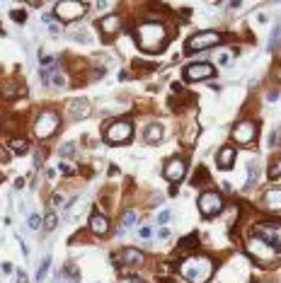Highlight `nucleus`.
Here are the masks:
<instances>
[{
    "label": "nucleus",
    "mask_w": 281,
    "mask_h": 283,
    "mask_svg": "<svg viewBox=\"0 0 281 283\" xmlns=\"http://www.w3.org/2000/svg\"><path fill=\"white\" fill-rule=\"evenodd\" d=\"M63 204V196L61 194H54V206H61Z\"/></svg>",
    "instance_id": "38"
},
{
    "label": "nucleus",
    "mask_w": 281,
    "mask_h": 283,
    "mask_svg": "<svg viewBox=\"0 0 281 283\" xmlns=\"http://www.w3.org/2000/svg\"><path fill=\"white\" fill-rule=\"evenodd\" d=\"M2 271H5V274H10V271H12V264H10V262H5V264H2Z\"/></svg>",
    "instance_id": "39"
},
{
    "label": "nucleus",
    "mask_w": 281,
    "mask_h": 283,
    "mask_svg": "<svg viewBox=\"0 0 281 283\" xmlns=\"http://www.w3.org/2000/svg\"><path fill=\"white\" fill-rule=\"evenodd\" d=\"M29 227H39V215H29Z\"/></svg>",
    "instance_id": "33"
},
{
    "label": "nucleus",
    "mask_w": 281,
    "mask_h": 283,
    "mask_svg": "<svg viewBox=\"0 0 281 283\" xmlns=\"http://www.w3.org/2000/svg\"><path fill=\"white\" fill-rule=\"evenodd\" d=\"M114 259H121L124 266H134V264H140V262H143V254H140L139 249H134V247H126V249H121V254H117Z\"/></svg>",
    "instance_id": "14"
},
{
    "label": "nucleus",
    "mask_w": 281,
    "mask_h": 283,
    "mask_svg": "<svg viewBox=\"0 0 281 283\" xmlns=\"http://www.w3.org/2000/svg\"><path fill=\"white\" fill-rule=\"evenodd\" d=\"M247 170H250V177H247V184H245V187L250 189V187H252V184L257 182V177H260V174H257V172H260V165H257L255 160H250V165H247Z\"/></svg>",
    "instance_id": "20"
},
{
    "label": "nucleus",
    "mask_w": 281,
    "mask_h": 283,
    "mask_svg": "<svg viewBox=\"0 0 281 283\" xmlns=\"http://www.w3.org/2000/svg\"><path fill=\"white\" fill-rule=\"evenodd\" d=\"M56 223H59L56 213H49V215L44 218V230H54V227H56Z\"/></svg>",
    "instance_id": "26"
},
{
    "label": "nucleus",
    "mask_w": 281,
    "mask_h": 283,
    "mask_svg": "<svg viewBox=\"0 0 281 283\" xmlns=\"http://www.w3.org/2000/svg\"><path fill=\"white\" fill-rule=\"evenodd\" d=\"M257 237H262L264 242H269L277 252L281 254V225L274 220H264V223H257Z\"/></svg>",
    "instance_id": "6"
},
{
    "label": "nucleus",
    "mask_w": 281,
    "mask_h": 283,
    "mask_svg": "<svg viewBox=\"0 0 281 283\" xmlns=\"http://www.w3.org/2000/svg\"><path fill=\"white\" fill-rule=\"evenodd\" d=\"M0 160H5V162H7V152H2V150H0Z\"/></svg>",
    "instance_id": "42"
},
{
    "label": "nucleus",
    "mask_w": 281,
    "mask_h": 283,
    "mask_svg": "<svg viewBox=\"0 0 281 283\" xmlns=\"http://www.w3.org/2000/svg\"><path fill=\"white\" fill-rule=\"evenodd\" d=\"M221 44V34L218 32H199L187 41V51H204V49H213Z\"/></svg>",
    "instance_id": "8"
},
{
    "label": "nucleus",
    "mask_w": 281,
    "mask_h": 283,
    "mask_svg": "<svg viewBox=\"0 0 281 283\" xmlns=\"http://www.w3.org/2000/svg\"><path fill=\"white\" fill-rule=\"evenodd\" d=\"M277 99H279V92H274V90H272V92L267 94V102H277Z\"/></svg>",
    "instance_id": "37"
},
{
    "label": "nucleus",
    "mask_w": 281,
    "mask_h": 283,
    "mask_svg": "<svg viewBox=\"0 0 281 283\" xmlns=\"http://www.w3.org/2000/svg\"><path fill=\"white\" fill-rule=\"evenodd\" d=\"M136 44L145 54H158L167 44V32L160 22H140L136 27Z\"/></svg>",
    "instance_id": "1"
},
{
    "label": "nucleus",
    "mask_w": 281,
    "mask_h": 283,
    "mask_svg": "<svg viewBox=\"0 0 281 283\" xmlns=\"http://www.w3.org/2000/svg\"><path fill=\"white\" fill-rule=\"evenodd\" d=\"M87 109H90V104H87V99H73L68 104V114L73 119H80V116H85L87 114Z\"/></svg>",
    "instance_id": "18"
},
{
    "label": "nucleus",
    "mask_w": 281,
    "mask_h": 283,
    "mask_svg": "<svg viewBox=\"0 0 281 283\" xmlns=\"http://www.w3.org/2000/svg\"><path fill=\"white\" fill-rule=\"evenodd\" d=\"M49 266H51V254H46V257L41 259V266H39V271H37V281H44V276H46Z\"/></svg>",
    "instance_id": "22"
},
{
    "label": "nucleus",
    "mask_w": 281,
    "mask_h": 283,
    "mask_svg": "<svg viewBox=\"0 0 281 283\" xmlns=\"http://www.w3.org/2000/svg\"><path fill=\"white\" fill-rule=\"evenodd\" d=\"M75 143H66V145H61V157H73L75 152Z\"/></svg>",
    "instance_id": "27"
},
{
    "label": "nucleus",
    "mask_w": 281,
    "mask_h": 283,
    "mask_svg": "<svg viewBox=\"0 0 281 283\" xmlns=\"http://www.w3.org/2000/svg\"><path fill=\"white\" fill-rule=\"evenodd\" d=\"M194 136H197V126H192V129L187 131V136H184V143H192V141H194Z\"/></svg>",
    "instance_id": "31"
},
{
    "label": "nucleus",
    "mask_w": 281,
    "mask_h": 283,
    "mask_svg": "<svg viewBox=\"0 0 281 283\" xmlns=\"http://www.w3.org/2000/svg\"><path fill=\"white\" fill-rule=\"evenodd\" d=\"M51 80H54V85H59V87H61L63 82H66V80H63V77H61L59 73H54V77H51Z\"/></svg>",
    "instance_id": "35"
},
{
    "label": "nucleus",
    "mask_w": 281,
    "mask_h": 283,
    "mask_svg": "<svg viewBox=\"0 0 281 283\" xmlns=\"http://www.w3.org/2000/svg\"><path fill=\"white\" fill-rule=\"evenodd\" d=\"M197 240H199L197 235H189V237H184V240L180 242V247H182V249H184V247H194V245H197Z\"/></svg>",
    "instance_id": "28"
},
{
    "label": "nucleus",
    "mask_w": 281,
    "mask_h": 283,
    "mask_svg": "<svg viewBox=\"0 0 281 283\" xmlns=\"http://www.w3.org/2000/svg\"><path fill=\"white\" fill-rule=\"evenodd\" d=\"M59 170H61L63 174H73V167H70V165H66V162H61V167H59Z\"/></svg>",
    "instance_id": "34"
},
{
    "label": "nucleus",
    "mask_w": 281,
    "mask_h": 283,
    "mask_svg": "<svg viewBox=\"0 0 281 283\" xmlns=\"http://www.w3.org/2000/svg\"><path fill=\"white\" fill-rule=\"evenodd\" d=\"M12 19H15V22H20V24H22V22H24V19H27V15H24V12H22V10H15V12H12Z\"/></svg>",
    "instance_id": "30"
},
{
    "label": "nucleus",
    "mask_w": 281,
    "mask_h": 283,
    "mask_svg": "<svg viewBox=\"0 0 281 283\" xmlns=\"http://www.w3.org/2000/svg\"><path fill=\"white\" fill-rule=\"evenodd\" d=\"M247 252L257 259V262H262V264H274L277 259H281V254L269 245V242H264L262 237H252L250 242H247Z\"/></svg>",
    "instance_id": "4"
},
{
    "label": "nucleus",
    "mask_w": 281,
    "mask_h": 283,
    "mask_svg": "<svg viewBox=\"0 0 281 283\" xmlns=\"http://www.w3.org/2000/svg\"><path fill=\"white\" fill-rule=\"evenodd\" d=\"M264 206H267L269 211L281 213V187H277V189H269V191L264 194Z\"/></svg>",
    "instance_id": "16"
},
{
    "label": "nucleus",
    "mask_w": 281,
    "mask_h": 283,
    "mask_svg": "<svg viewBox=\"0 0 281 283\" xmlns=\"http://www.w3.org/2000/svg\"><path fill=\"white\" fill-rule=\"evenodd\" d=\"M216 162H218V167H221V170H230V167H233V162H235V150H233L230 145L221 148V152L216 155Z\"/></svg>",
    "instance_id": "15"
},
{
    "label": "nucleus",
    "mask_w": 281,
    "mask_h": 283,
    "mask_svg": "<svg viewBox=\"0 0 281 283\" xmlns=\"http://www.w3.org/2000/svg\"><path fill=\"white\" fill-rule=\"evenodd\" d=\"M162 136H165V129H162L160 124H150V126L145 129V141L148 143H160Z\"/></svg>",
    "instance_id": "19"
},
{
    "label": "nucleus",
    "mask_w": 281,
    "mask_h": 283,
    "mask_svg": "<svg viewBox=\"0 0 281 283\" xmlns=\"http://www.w3.org/2000/svg\"><path fill=\"white\" fill-rule=\"evenodd\" d=\"M206 182H209L206 167H199V170H197V174H194V179H192V184H194V187H199V184H206Z\"/></svg>",
    "instance_id": "23"
},
{
    "label": "nucleus",
    "mask_w": 281,
    "mask_h": 283,
    "mask_svg": "<svg viewBox=\"0 0 281 283\" xmlns=\"http://www.w3.org/2000/svg\"><path fill=\"white\" fill-rule=\"evenodd\" d=\"M17 283H27V276H24V274H22V271H20V274H17Z\"/></svg>",
    "instance_id": "40"
},
{
    "label": "nucleus",
    "mask_w": 281,
    "mask_h": 283,
    "mask_svg": "<svg viewBox=\"0 0 281 283\" xmlns=\"http://www.w3.org/2000/svg\"><path fill=\"white\" fill-rule=\"evenodd\" d=\"M100 29H102V34L107 37V39H114L117 37V32L121 29V17L119 15H107V17H102L100 19V24H97Z\"/></svg>",
    "instance_id": "13"
},
{
    "label": "nucleus",
    "mask_w": 281,
    "mask_h": 283,
    "mask_svg": "<svg viewBox=\"0 0 281 283\" xmlns=\"http://www.w3.org/2000/svg\"><path fill=\"white\" fill-rule=\"evenodd\" d=\"M59 124H61V119H59V114L56 112H51V109H46V112H41L39 116H37V121H34V136L37 138H51L56 131H59Z\"/></svg>",
    "instance_id": "3"
},
{
    "label": "nucleus",
    "mask_w": 281,
    "mask_h": 283,
    "mask_svg": "<svg viewBox=\"0 0 281 283\" xmlns=\"http://www.w3.org/2000/svg\"><path fill=\"white\" fill-rule=\"evenodd\" d=\"M160 237H162V240H165V237H170V230H167V227H162V230H160Z\"/></svg>",
    "instance_id": "41"
},
{
    "label": "nucleus",
    "mask_w": 281,
    "mask_h": 283,
    "mask_svg": "<svg viewBox=\"0 0 281 283\" xmlns=\"http://www.w3.org/2000/svg\"><path fill=\"white\" fill-rule=\"evenodd\" d=\"M131 136H134V126H131V121H117V124H112V126L107 129V133H104L107 143H112V145L129 143L131 141Z\"/></svg>",
    "instance_id": "7"
},
{
    "label": "nucleus",
    "mask_w": 281,
    "mask_h": 283,
    "mask_svg": "<svg viewBox=\"0 0 281 283\" xmlns=\"http://www.w3.org/2000/svg\"><path fill=\"white\" fill-rule=\"evenodd\" d=\"M180 274L189 283H206L213 274V262L204 254H192L180 264Z\"/></svg>",
    "instance_id": "2"
},
{
    "label": "nucleus",
    "mask_w": 281,
    "mask_h": 283,
    "mask_svg": "<svg viewBox=\"0 0 281 283\" xmlns=\"http://www.w3.org/2000/svg\"><path fill=\"white\" fill-rule=\"evenodd\" d=\"M90 230H92L95 235H104V232L109 230V220H107L102 213H92V218H90Z\"/></svg>",
    "instance_id": "17"
},
{
    "label": "nucleus",
    "mask_w": 281,
    "mask_h": 283,
    "mask_svg": "<svg viewBox=\"0 0 281 283\" xmlns=\"http://www.w3.org/2000/svg\"><path fill=\"white\" fill-rule=\"evenodd\" d=\"M269 145H272V148L281 145V131H274V133H272V138H269Z\"/></svg>",
    "instance_id": "29"
},
{
    "label": "nucleus",
    "mask_w": 281,
    "mask_h": 283,
    "mask_svg": "<svg viewBox=\"0 0 281 283\" xmlns=\"http://www.w3.org/2000/svg\"><path fill=\"white\" fill-rule=\"evenodd\" d=\"M223 208V199H221V194L218 191H204L201 196H199V211L204 218H213V215H218Z\"/></svg>",
    "instance_id": "9"
},
{
    "label": "nucleus",
    "mask_w": 281,
    "mask_h": 283,
    "mask_svg": "<svg viewBox=\"0 0 281 283\" xmlns=\"http://www.w3.org/2000/svg\"><path fill=\"white\" fill-rule=\"evenodd\" d=\"M165 283H175V281H165Z\"/></svg>",
    "instance_id": "43"
},
{
    "label": "nucleus",
    "mask_w": 281,
    "mask_h": 283,
    "mask_svg": "<svg viewBox=\"0 0 281 283\" xmlns=\"http://www.w3.org/2000/svg\"><path fill=\"white\" fill-rule=\"evenodd\" d=\"M54 17L61 19V22H75L80 19L85 12H87V2H78V0H63V2H56L54 7Z\"/></svg>",
    "instance_id": "5"
},
{
    "label": "nucleus",
    "mask_w": 281,
    "mask_h": 283,
    "mask_svg": "<svg viewBox=\"0 0 281 283\" xmlns=\"http://www.w3.org/2000/svg\"><path fill=\"white\" fill-rule=\"evenodd\" d=\"M170 215H172L170 211H162L160 215H158V223H167V220H170Z\"/></svg>",
    "instance_id": "32"
},
{
    "label": "nucleus",
    "mask_w": 281,
    "mask_h": 283,
    "mask_svg": "<svg viewBox=\"0 0 281 283\" xmlns=\"http://www.w3.org/2000/svg\"><path fill=\"white\" fill-rule=\"evenodd\" d=\"M267 174H269V179L281 177V157H279V160H274V162L269 165V172H267Z\"/></svg>",
    "instance_id": "24"
},
{
    "label": "nucleus",
    "mask_w": 281,
    "mask_h": 283,
    "mask_svg": "<svg viewBox=\"0 0 281 283\" xmlns=\"http://www.w3.org/2000/svg\"><path fill=\"white\" fill-rule=\"evenodd\" d=\"M184 172H187V162L180 160V157H172V160L165 165V179L172 182V184L182 182V179H184Z\"/></svg>",
    "instance_id": "12"
},
{
    "label": "nucleus",
    "mask_w": 281,
    "mask_h": 283,
    "mask_svg": "<svg viewBox=\"0 0 281 283\" xmlns=\"http://www.w3.org/2000/svg\"><path fill=\"white\" fill-rule=\"evenodd\" d=\"M136 223V211H126L121 215V227H129V225H134Z\"/></svg>",
    "instance_id": "25"
},
{
    "label": "nucleus",
    "mask_w": 281,
    "mask_h": 283,
    "mask_svg": "<svg viewBox=\"0 0 281 283\" xmlns=\"http://www.w3.org/2000/svg\"><path fill=\"white\" fill-rule=\"evenodd\" d=\"M139 235L143 237V240H148V237H150V227H140V230H139Z\"/></svg>",
    "instance_id": "36"
},
{
    "label": "nucleus",
    "mask_w": 281,
    "mask_h": 283,
    "mask_svg": "<svg viewBox=\"0 0 281 283\" xmlns=\"http://www.w3.org/2000/svg\"><path fill=\"white\" fill-rule=\"evenodd\" d=\"M213 73H216V68H213L211 63H192V66L184 68V80H189V82L209 80Z\"/></svg>",
    "instance_id": "11"
},
{
    "label": "nucleus",
    "mask_w": 281,
    "mask_h": 283,
    "mask_svg": "<svg viewBox=\"0 0 281 283\" xmlns=\"http://www.w3.org/2000/svg\"><path fill=\"white\" fill-rule=\"evenodd\" d=\"M7 145H10V150H17V152H27L29 150V143L24 141V138H12Z\"/></svg>",
    "instance_id": "21"
},
{
    "label": "nucleus",
    "mask_w": 281,
    "mask_h": 283,
    "mask_svg": "<svg viewBox=\"0 0 281 283\" xmlns=\"http://www.w3.org/2000/svg\"><path fill=\"white\" fill-rule=\"evenodd\" d=\"M255 136H257V124L250 121V119L240 121V124L233 129V141L238 143V145H247V143H252Z\"/></svg>",
    "instance_id": "10"
}]
</instances>
